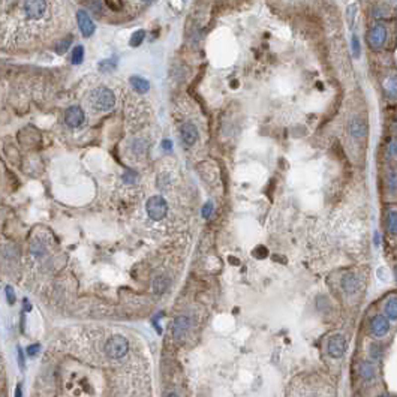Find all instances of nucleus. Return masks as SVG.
<instances>
[{"label": "nucleus", "mask_w": 397, "mask_h": 397, "mask_svg": "<svg viewBox=\"0 0 397 397\" xmlns=\"http://www.w3.org/2000/svg\"><path fill=\"white\" fill-rule=\"evenodd\" d=\"M90 105L95 111H110L116 105V96L113 90L107 87H98L90 95Z\"/></svg>", "instance_id": "nucleus-1"}, {"label": "nucleus", "mask_w": 397, "mask_h": 397, "mask_svg": "<svg viewBox=\"0 0 397 397\" xmlns=\"http://www.w3.org/2000/svg\"><path fill=\"white\" fill-rule=\"evenodd\" d=\"M145 211L151 220L159 222V220L165 219L168 214V202L165 201L164 197L154 195V197L148 198V201L145 204Z\"/></svg>", "instance_id": "nucleus-2"}, {"label": "nucleus", "mask_w": 397, "mask_h": 397, "mask_svg": "<svg viewBox=\"0 0 397 397\" xmlns=\"http://www.w3.org/2000/svg\"><path fill=\"white\" fill-rule=\"evenodd\" d=\"M48 11L47 0H23V14L29 21H39Z\"/></svg>", "instance_id": "nucleus-3"}, {"label": "nucleus", "mask_w": 397, "mask_h": 397, "mask_svg": "<svg viewBox=\"0 0 397 397\" xmlns=\"http://www.w3.org/2000/svg\"><path fill=\"white\" fill-rule=\"evenodd\" d=\"M128 351H129V342L125 336L120 334L111 336L105 343V352L113 360L123 358L128 354Z\"/></svg>", "instance_id": "nucleus-4"}, {"label": "nucleus", "mask_w": 397, "mask_h": 397, "mask_svg": "<svg viewBox=\"0 0 397 397\" xmlns=\"http://www.w3.org/2000/svg\"><path fill=\"white\" fill-rule=\"evenodd\" d=\"M388 38V30L384 24L376 23L367 30V44L372 50H381Z\"/></svg>", "instance_id": "nucleus-5"}, {"label": "nucleus", "mask_w": 397, "mask_h": 397, "mask_svg": "<svg viewBox=\"0 0 397 397\" xmlns=\"http://www.w3.org/2000/svg\"><path fill=\"white\" fill-rule=\"evenodd\" d=\"M346 131H348V133H349L354 139L361 141L363 138H366L367 131H369V126H367V122H366L363 117L355 116V117H352V119L348 122V125H346Z\"/></svg>", "instance_id": "nucleus-6"}, {"label": "nucleus", "mask_w": 397, "mask_h": 397, "mask_svg": "<svg viewBox=\"0 0 397 397\" xmlns=\"http://www.w3.org/2000/svg\"><path fill=\"white\" fill-rule=\"evenodd\" d=\"M84 111L81 107H78V105H73V107H69L66 111H65V122L69 128L72 129H76L79 128L83 123H84Z\"/></svg>", "instance_id": "nucleus-7"}, {"label": "nucleus", "mask_w": 397, "mask_h": 397, "mask_svg": "<svg viewBox=\"0 0 397 397\" xmlns=\"http://www.w3.org/2000/svg\"><path fill=\"white\" fill-rule=\"evenodd\" d=\"M327 352L331 358H342L346 352V339L342 334L333 336L327 343Z\"/></svg>", "instance_id": "nucleus-8"}, {"label": "nucleus", "mask_w": 397, "mask_h": 397, "mask_svg": "<svg viewBox=\"0 0 397 397\" xmlns=\"http://www.w3.org/2000/svg\"><path fill=\"white\" fill-rule=\"evenodd\" d=\"M390 330V323L384 315H376L372 318L370 321V333L376 337H382L388 333Z\"/></svg>", "instance_id": "nucleus-9"}, {"label": "nucleus", "mask_w": 397, "mask_h": 397, "mask_svg": "<svg viewBox=\"0 0 397 397\" xmlns=\"http://www.w3.org/2000/svg\"><path fill=\"white\" fill-rule=\"evenodd\" d=\"M191 327V320L186 315H180L177 316L174 323H173V337L176 340H180L186 336V333L189 331Z\"/></svg>", "instance_id": "nucleus-10"}, {"label": "nucleus", "mask_w": 397, "mask_h": 397, "mask_svg": "<svg viewBox=\"0 0 397 397\" xmlns=\"http://www.w3.org/2000/svg\"><path fill=\"white\" fill-rule=\"evenodd\" d=\"M76 21H78L79 30H81V33L86 38H90L95 33V23L92 21V18L89 17V14L86 11H78L76 12Z\"/></svg>", "instance_id": "nucleus-11"}, {"label": "nucleus", "mask_w": 397, "mask_h": 397, "mask_svg": "<svg viewBox=\"0 0 397 397\" xmlns=\"http://www.w3.org/2000/svg\"><path fill=\"white\" fill-rule=\"evenodd\" d=\"M180 135H182V139H183V142L186 145H194L198 141V129L191 122H186V123L182 125Z\"/></svg>", "instance_id": "nucleus-12"}, {"label": "nucleus", "mask_w": 397, "mask_h": 397, "mask_svg": "<svg viewBox=\"0 0 397 397\" xmlns=\"http://www.w3.org/2000/svg\"><path fill=\"white\" fill-rule=\"evenodd\" d=\"M131 84H132L133 90H135L136 93H139V95L147 93V92L150 90V84H148V81H147L145 78H142V76H136V75L131 76Z\"/></svg>", "instance_id": "nucleus-13"}, {"label": "nucleus", "mask_w": 397, "mask_h": 397, "mask_svg": "<svg viewBox=\"0 0 397 397\" xmlns=\"http://www.w3.org/2000/svg\"><path fill=\"white\" fill-rule=\"evenodd\" d=\"M384 89L391 98H397V73H391L385 78Z\"/></svg>", "instance_id": "nucleus-14"}, {"label": "nucleus", "mask_w": 397, "mask_h": 397, "mask_svg": "<svg viewBox=\"0 0 397 397\" xmlns=\"http://www.w3.org/2000/svg\"><path fill=\"white\" fill-rule=\"evenodd\" d=\"M342 288L348 294L357 292V289H358V279L355 277V274H352V273L351 274H346L343 277V280H342Z\"/></svg>", "instance_id": "nucleus-15"}, {"label": "nucleus", "mask_w": 397, "mask_h": 397, "mask_svg": "<svg viewBox=\"0 0 397 397\" xmlns=\"http://www.w3.org/2000/svg\"><path fill=\"white\" fill-rule=\"evenodd\" d=\"M385 315L390 320H397V297H391L385 303Z\"/></svg>", "instance_id": "nucleus-16"}, {"label": "nucleus", "mask_w": 397, "mask_h": 397, "mask_svg": "<svg viewBox=\"0 0 397 397\" xmlns=\"http://www.w3.org/2000/svg\"><path fill=\"white\" fill-rule=\"evenodd\" d=\"M84 60V47L83 45H76L73 50H72V56H70V62L73 65H79L83 63Z\"/></svg>", "instance_id": "nucleus-17"}, {"label": "nucleus", "mask_w": 397, "mask_h": 397, "mask_svg": "<svg viewBox=\"0 0 397 397\" xmlns=\"http://www.w3.org/2000/svg\"><path fill=\"white\" fill-rule=\"evenodd\" d=\"M360 375L363 379H372L375 376V367L372 363H361L360 364Z\"/></svg>", "instance_id": "nucleus-18"}, {"label": "nucleus", "mask_w": 397, "mask_h": 397, "mask_svg": "<svg viewBox=\"0 0 397 397\" xmlns=\"http://www.w3.org/2000/svg\"><path fill=\"white\" fill-rule=\"evenodd\" d=\"M144 38H145V32H144V30H136V32H133V35L131 36V39H129V45L133 47V48H136V47H139V45L142 44Z\"/></svg>", "instance_id": "nucleus-19"}, {"label": "nucleus", "mask_w": 397, "mask_h": 397, "mask_svg": "<svg viewBox=\"0 0 397 397\" xmlns=\"http://www.w3.org/2000/svg\"><path fill=\"white\" fill-rule=\"evenodd\" d=\"M167 286H168V282H167L165 277H157V279H154V282H153V289H154V292H157V294L165 292Z\"/></svg>", "instance_id": "nucleus-20"}, {"label": "nucleus", "mask_w": 397, "mask_h": 397, "mask_svg": "<svg viewBox=\"0 0 397 397\" xmlns=\"http://www.w3.org/2000/svg\"><path fill=\"white\" fill-rule=\"evenodd\" d=\"M388 231L391 234H397V211L391 210L388 213Z\"/></svg>", "instance_id": "nucleus-21"}, {"label": "nucleus", "mask_w": 397, "mask_h": 397, "mask_svg": "<svg viewBox=\"0 0 397 397\" xmlns=\"http://www.w3.org/2000/svg\"><path fill=\"white\" fill-rule=\"evenodd\" d=\"M70 42H72V36H66L65 39L59 41V44L56 47V53L57 54H65L67 51V48L70 47Z\"/></svg>", "instance_id": "nucleus-22"}, {"label": "nucleus", "mask_w": 397, "mask_h": 397, "mask_svg": "<svg viewBox=\"0 0 397 397\" xmlns=\"http://www.w3.org/2000/svg\"><path fill=\"white\" fill-rule=\"evenodd\" d=\"M116 65H117L116 57H113V59H107V60H104V62L99 65V69L104 70V72H107V70H114Z\"/></svg>", "instance_id": "nucleus-23"}, {"label": "nucleus", "mask_w": 397, "mask_h": 397, "mask_svg": "<svg viewBox=\"0 0 397 397\" xmlns=\"http://www.w3.org/2000/svg\"><path fill=\"white\" fill-rule=\"evenodd\" d=\"M387 153L390 157H397V139H393L387 145Z\"/></svg>", "instance_id": "nucleus-24"}, {"label": "nucleus", "mask_w": 397, "mask_h": 397, "mask_svg": "<svg viewBox=\"0 0 397 397\" xmlns=\"http://www.w3.org/2000/svg\"><path fill=\"white\" fill-rule=\"evenodd\" d=\"M133 151L136 153V154H144L145 153V150H147V145L144 144V141H141V139H138V141H135L133 142Z\"/></svg>", "instance_id": "nucleus-25"}, {"label": "nucleus", "mask_w": 397, "mask_h": 397, "mask_svg": "<svg viewBox=\"0 0 397 397\" xmlns=\"http://www.w3.org/2000/svg\"><path fill=\"white\" fill-rule=\"evenodd\" d=\"M213 202H205L204 205H202V210H201V214H202V217L204 219H208L210 216H211V213H213Z\"/></svg>", "instance_id": "nucleus-26"}, {"label": "nucleus", "mask_w": 397, "mask_h": 397, "mask_svg": "<svg viewBox=\"0 0 397 397\" xmlns=\"http://www.w3.org/2000/svg\"><path fill=\"white\" fill-rule=\"evenodd\" d=\"M5 292H6V300H8V303L12 306V304H15V301H17V297H15V292H14V288L12 286H6L5 288Z\"/></svg>", "instance_id": "nucleus-27"}, {"label": "nucleus", "mask_w": 397, "mask_h": 397, "mask_svg": "<svg viewBox=\"0 0 397 397\" xmlns=\"http://www.w3.org/2000/svg\"><path fill=\"white\" fill-rule=\"evenodd\" d=\"M381 354H382V348H381V345H378V343H372V345H370V355H372V358L379 360Z\"/></svg>", "instance_id": "nucleus-28"}, {"label": "nucleus", "mask_w": 397, "mask_h": 397, "mask_svg": "<svg viewBox=\"0 0 397 397\" xmlns=\"http://www.w3.org/2000/svg\"><path fill=\"white\" fill-rule=\"evenodd\" d=\"M351 45H352V53H354V57H360V41H358V38H357L355 35L352 36Z\"/></svg>", "instance_id": "nucleus-29"}, {"label": "nucleus", "mask_w": 397, "mask_h": 397, "mask_svg": "<svg viewBox=\"0 0 397 397\" xmlns=\"http://www.w3.org/2000/svg\"><path fill=\"white\" fill-rule=\"evenodd\" d=\"M26 351H27V354H29L30 357H35V355H36V354H38V352L41 351V345H39V343H35V345H29Z\"/></svg>", "instance_id": "nucleus-30"}, {"label": "nucleus", "mask_w": 397, "mask_h": 397, "mask_svg": "<svg viewBox=\"0 0 397 397\" xmlns=\"http://www.w3.org/2000/svg\"><path fill=\"white\" fill-rule=\"evenodd\" d=\"M388 186L390 189H397V173H391L390 177H388Z\"/></svg>", "instance_id": "nucleus-31"}, {"label": "nucleus", "mask_w": 397, "mask_h": 397, "mask_svg": "<svg viewBox=\"0 0 397 397\" xmlns=\"http://www.w3.org/2000/svg\"><path fill=\"white\" fill-rule=\"evenodd\" d=\"M135 177H136V174L132 173V171H131V173H126V174L123 176V179H125L126 183H133V182H135Z\"/></svg>", "instance_id": "nucleus-32"}, {"label": "nucleus", "mask_w": 397, "mask_h": 397, "mask_svg": "<svg viewBox=\"0 0 397 397\" xmlns=\"http://www.w3.org/2000/svg\"><path fill=\"white\" fill-rule=\"evenodd\" d=\"M17 351H18V364H20V369H24V355H23V349L18 346Z\"/></svg>", "instance_id": "nucleus-33"}, {"label": "nucleus", "mask_w": 397, "mask_h": 397, "mask_svg": "<svg viewBox=\"0 0 397 397\" xmlns=\"http://www.w3.org/2000/svg\"><path fill=\"white\" fill-rule=\"evenodd\" d=\"M162 147H164V150H168V151H170V150L173 148V144H171L170 139H165V141L162 142Z\"/></svg>", "instance_id": "nucleus-34"}, {"label": "nucleus", "mask_w": 397, "mask_h": 397, "mask_svg": "<svg viewBox=\"0 0 397 397\" xmlns=\"http://www.w3.org/2000/svg\"><path fill=\"white\" fill-rule=\"evenodd\" d=\"M15 397H23V390H21V384H18L15 387Z\"/></svg>", "instance_id": "nucleus-35"}, {"label": "nucleus", "mask_w": 397, "mask_h": 397, "mask_svg": "<svg viewBox=\"0 0 397 397\" xmlns=\"http://www.w3.org/2000/svg\"><path fill=\"white\" fill-rule=\"evenodd\" d=\"M167 397H179V396H177L176 393H170V394H168Z\"/></svg>", "instance_id": "nucleus-36"}, {"label": "nucleus", "mask_w": 397, "mask_h": 397, "mask_svg": "<svg viewBox=\"0 0 397 397\" xmlns=\"http://www.w3.org/2000/svg\"><path fill=\"white\" fill-rule=\"evenodd\" d=\"M391 2H393L394 5H397V0H391Z\"/></svg>", "instance_id": "nucleus-37"}, {"label": "nucleus", "mask_w": 397, "mask_h": 397, "mask_svg": "<svg viewBox=\"0 0 397 397\" xmlns=\"http://www.w3.org/2000/svg\"><path fill=\"white\" fill-rule=\"evenodd\" d=\"M396 132H397V122H396Z\"/></svg>", "instance_id": "nucleus-38"}, {"label": "nucleus", "mask_w": 397, "mask_h": 397, "mask_svg": "<svg viewBox=\"0 0 397 397\" xmlns=\"http://www.w3.org/2000/svg\"><path fill=\"white\" fill-rule=\"evenodd\" d=\"M142 2H150V0H142Z\"/></svg>", "instance_id": "nucleus-39"}]
</instances>
